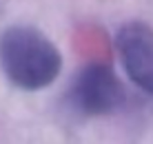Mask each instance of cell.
I'll use <instances>...</instances> for the list:
<instances>
[{
  "mask_svg": "<svg viewBox=\"0 0 153 144\" xmlns=\"http://www.w3.org/2000/svg\"><path fill=\"white\" fill-rule=\"evenodd\" d=\"M0 69L13 87L40 91L58 80L62 53L40 29L13 24L0 33Z\"/></svg>",
  "mask_w": 153,
  "mask_h": 144,
  "instance_id": "obj_1",
  "label": "cell"
},
{
  "mask_svg": "<svg viewBox=\"0 0 153 144\" xmlns=\"http://www.w3.org/2000/svg\"><path fill=\"white\" fill-rule=\"evenodd\" d=\"M69 102L84 115H111L126 102V89L109 65L93 62L76 73Z\"/></svg>",
  "mask_w": 153,
  "mask_h": 144,
  "instance_id": "obj_2",
  "label": "cell"
},
{
  "mask_svg": "<svg viewBox=\"0 0 153 144\" xmlns=\"http://www.w3.org/2000/svg\"><path fill=\"white\" fill-rule=\"evenodd\" d=\"M115 51L126 78L153 95V29L140 20L122 24L115 33Z\"/></svg>",
  "mask_w": 153,
  "mask_h": 144,
  "instance_id": "obj_3",
  "label": "cell"
}]
</instances>
